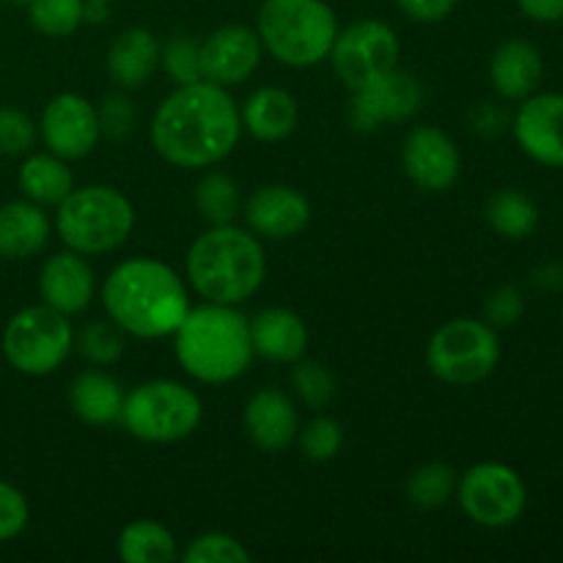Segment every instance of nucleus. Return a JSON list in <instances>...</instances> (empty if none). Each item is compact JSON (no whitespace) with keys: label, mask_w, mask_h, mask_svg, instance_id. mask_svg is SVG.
<instances>
[{"label":"nucleus","mask_w":563,"mask_h":563,"mask_svg":"<svg viewBox=\"0 0 563 563\" xmlns=\"http://www.w3.org/2000/svg\"><path fill=\"white\" fill-rule=\"evenodd\" d=\"M242 137L240 104L229 88L209 80L176 86L152 119V143L174 168H212Z\"/></svg>","instance_id":"nucleus-1"},{"label":"nucleus","mask_w":563,"mask_h":563,"mask_svg":"<svg viewBox=\"0 0 563 563\" xmlns=\"http://www.w3.org/2000/svg\"><path fill=\"white\" fill-rule=\"evenodd\" d=\"M102 306L126 335L143 341L170 339L192 308L190 286L159 258H126L102 284Z\"/></svg>","instance_id":"nucleus-2"},{"label":"nucleus","mask_w":563,"mask_h":563,"mask_svg":"<svg viewBox=\"0 0 563 563\" xmlns=\"http://www.w3.org/2000/svg\"><path fill=\"white\" fill-rule=\"evenodd\" d=\"M267 256L251 229L234 223L209 225L192 240L185 258V280L203 302L240 306L262 289Z\"/></svg>","instance_id":"nucleus-3"},{"label":"nucleus","mask_w":563,"mask_h":563,"mask_svg":"<svg viewBox=\"0 0 563 563\" xmlns=\"http://www.w3.org/2000/svg\"><path fill=\"white\" fill-rule=\"evenodd\" d=\"M174 352L187 377L201 385H229L251 368V319L236 306L201 302L174 333Z\"/></svg>","instance_id":"nucleus-4"},{"label":"nucleus","mask_w":563,"mask_h":563,"mask_svg":"<svg viewBox=\"0 0 563 563\" xmlns=\"http://www.w3.org/2000/svg\"><path fill=\"white\" fill-rule=\"evenodd\" d=\"M264 53L291 69H311L330 55L339 16L324 0H264L256 16Z\"/></svg>","instance_id":"nucleus-5"},{"label":"nucleus","mask_w":563,"mask_h":563,"mask_svg":"<svg viewBox=\"0 0 563 563\" xmlns=\"http://www.w3.org/2000/svg\"><path fill=\"white\" fill-rule=\"evenodd\" d=\"M53 225L69 251L82 256H104L130 240L135 229V207L119 187H75L55 207Z\"/></svg>","instance_id":"nucleus-6"},{"label":"nucleus","mask_w":563,"mask_h":563,"mask_svg":"<svg viewBox=\"0 0 563 563\" xmlns=\"http://www.w3.org/2000/svg\"><path fill=\"white\" fill-rule=\"evenodd\" d=\"M203 421L201 396L176 379H148L124 396L119 427L130 438L152 445L181 443Z\"/></svg>","instance_id":"nucleus-7"},{"label":"nucleus","mask_w":563,"mask_h":563,"mask_svg":"<svg viewBox=\"0 0 563 563\" xmlns=\"http://www.w3.org/2000/svg\"><path fill=\"white\" fill-rule=\"evenodd\" d=\"M500 335L487 319L456 317L440 324L427 344V366L440 383L471 388L498 368Z\"/></svg>","instance_id":"nucleus-8"},{"label":"nucleus","mask_w":563,"mask_h":563,"mask_svg":"<svg viewBox=\"0 0 563 563\" xmlns=\"http://www.w3.org/2000/svg\"><path fill=\"white\" fill-rule=\"evenodd\" d=\"M71 350H75V328L69 317L49 308L47 302L16 311L3 330L5 361L25 377H47L58 372Z\"/></svg>","instance_id":"nucleus-9"},{"label":"nucleus","mask_w":563,"mask_h":563,"mask_svg":"<svg viewBox=\"0 0 563 563\" xmlns=\"http://www.w3.org/2000/svg\"><path fill=\"white\" fill-rule=\"evenodd\" d=\"M456 500L467 520L500 531L526 515L528 487L520 473L506 462H478L456 482Z\"/></svg>","instance_id":"nucleus-10"},{"label":"nucleus","mask_w":563,"mask_h":563,"mask_svg":"<svg viewBox=\"0 0 563 563\" xmlns=\"http://www.w3.org/2000/svg\"><path fill=\"white\" fill-rule=\"evenodd\" d=\"M399 55L401 42L388 22L357 20L352 25L339 27L328 58L333 64L335 77L350 91H357V88L383 77L385 71L396 69Z\"/></svg>","instance_id":"nucleus-11"},{"label":"nucleus","mask_w":563,"mask_h":563,"mask_svg":"<svg viewBox=\"0 0 563 563\" xmlns=\"http://www.w3.org/2000/svg\"><path fill=\"white\" fill-rule=\"evenodd\" d=\"M423 104V86L405 69H390L368 86L352 91L350 124L357 132H377L385 124L410 121Z\"/></svg>","instance_id":"nucleus-12"},{"label":"nucleus","mask_w":563,"mask_h":563,"mask_svg":"<svg viewBox=\"0 0 563 563\" xmlns=\"http://www.w3.org/2000/svg\"><path fill=\"white\" fill-rule=\"evenodd\" d=\"M38 135L47 152L58 154L66 163L88 157L102 141L97 104L75 91L55 93L42 110Z\"/></svg>","instance_id":"nucleus-13"},{"label":"nucleus","mask_w":563,"mask_h":563,"mask_svg":"<svg viewBox=\"0 0 563 563\" xmlns=\"http://www.w3.org/2000/svg\"><path fill=\"white\" fill-rule=\"evenodd\" d=\"M401 168L418 190L445 192L462 174L460 146L440 126H412L401 141Z\"/></svg>","instance_id":"nucleus-14"},{"label":"nucleus","mask_w":563,"mask_h":563,"mask_svg":"<svg viewBox=\"0 0 563 563\" xmlns=\"http://www.w3.org/2000/svg\"><path fill=\"white\" fill-rule=\"evenodd\" d=\"M511 132L526 157L544 168H563V93H531L511 115Z\"/></svg>","instance_id":"nucleus-15"},{"label":"nucleus","mask_w":563,"mask_h":563,"mask_svg":"<svg viewBox=\"0 0 563 563\" xmlns=\"http://www.w3.org/2000/svg\"><path fill=\"white\" fill-rule=\"evenodd\" d=\"M198 49H201V77L223 88L251 80L264 55L256 27L240 22L220 25L198 44Z\"/></svg>","instance_id":"nucleus-16"},{"label":"nucleus","mask_w":563,"mask_h":563,"mask_svg":"<svg viewBox=\"0 0 563 563\" xmlns=\"http://www.w3.org/2000/svg\"><path fill=\"white\" fill-rule=\"evenodd\" d=\"M245 220L258 240H295L311 223V203L297 187L264 185L245 201Z\"/></svg>","instance_id":"nucleus-17"},{"label":"nucleus","mask_w":563,"mask_h":563,"mask_svg":"<svg viewBox=\"0 0 563 563\" xmlns=\"http://www.w3.org/2000/svg\"><path fill=\"white\" fill-rule=\"evenodd\" d=\"M38 295H42V302L66 317L86 311L97 295V275L88 264V256L69 247L53 253L38 273Z\"/></svg>","instance_id":"nucleus-18"},{"label":"nucleus","mask_w":563,"mask_h":563,"mask_svg":"<svg viewBox=\"0 0 563 563\" xmlns=\"http://www.w3.org/2000/svg\"><path fill=\"white\" fill-rule=\"evenodd\" d=\"M242 427L247 440L267 454H280L289 449L300 432L297 405L278 388H264L247 399L242 412Z\"/></svg>","instance_id":"nucleus-19"},{"label":"nucleus","mask_w":563,"mask_h":563,"mask_svg":"<svg viewBox=\"0 0 563 563\" xmlns=\"http://www.w3.org/2000/svg\"><path fill=\"white\" fill-rule=\"evenodd\" d=\"M542 77V49L528 38H506L489 58V86L504 102H522L537 93Z\"/></svg>","instance_id":"nucleus-20"},{"label":"nucleus","mask_w":563,"mask_h":563,"mask_svg":"<svg viewBox=\"0 0 563 563\" xmlns=\"http://www.w3.org/2000/svg\"><path fill=\"white\" fill-rule=\"evenodd\" d=\"M253 352L269 363L291 366L308 350V328L291 308H264L251 319Z\"/></svg>","instance_id":"nucleus-21"},{"label":"nucleus","mask_w":563,"mask_h":563,"mask_svg":"<svg viewBox=\"0 0 563 563\" xmlns=\"http://www.w3.org/2000/svg\"><path fill=\"white\" fill-rule=\"evenodd\" d=\"M108 75L121 91H135L159 69V42L148 27H124L108 47Z\"/></svg>","instance_id":"nucleus-22"},{"label":"nucleus","mask_w":563,"mask_h":563,"mask_svg":"<svg viewBox=\"0 0 563 563\" xmlns=\"http://www.w3.org/2000/svg\"><path fill=\"white\" fill-rule=\"evenodd\" d=\"M242 130L262 143L286 141L297 130L300 121V104L295 93L278 86H262L245 99L240 108Z\"/></svg>","instance_id":"nucleus-23"},{"label":"nucleus","mask_w":563,"mask_h":563,"mask_svg":"<svg viewBox=\"0 0 563 563\" xmlns=\"http://www.w3.org/2000/svg\"><path fill=\"white\" fill-rule=\"evenodd\" d=\"M53 223L44 207L27 201H9L0 207V256L9 262H22L47 247Z\"/></svg>","instance_id":"nucleus-24"},{"label":"nucleus","mask_w":563,"mask_h":563,"mask_svg":"<svg viewBox=\"0 0 563 563\" xmlns=\"http://www.w3.org/2000/svg\"><path fill=\"white\" fill-rule=\"evenodd\" d=\"M124 388L104 368H86L69 383V407L88 427L119 423L124 407Z\"/></svg>","instance_id":"nucleus-25"},{"label":"nucleus","mask_w":563,"mask_h":563,"mask_svg":"<svg viewBox=\"0 0 563 563\" xmlns=\"http://www.w3.org/2000/svg\"><path fill=\"white\" fill-rule=\"evenodd\" d=\"M16 185L27 201L38 207H58L75 190V176H71L69 163L58 154H27L16 170Z\"/></svg>","instance_id":"nucleus-26"},{"label":"nucleus","mask_w":563,"mask_h":563,"mask_svg":"<svg viewBox=\"0 0 563 563\" xmlns=\"http://www.w3.org/2000/svg\"><path fill=\"white\" fill-rule=\"evenodd\" d=\"M115 553L124 563H170L179 559L176 537L157 520H132L121 528Z\"/></svg>","instance_id":"nucleus-27"},{"label":"nucleus","mask_w":563,"mask_h":563,"mask_svg":"<svg viewBox=\"0 0 563 563\" xmlns=\"http://www.w3.org/2000/svg\"><path fill=\"white\" fill-rule=\"evenodd\" d=\"M487 223L504 240H528L539 229V207L528 192L504 187L487 201Z\"/></svg>","instance_id":"nucleus-28"},{"label":"nucleus","mask_w":563,"mask_h":563,"mask_svg":"<svg viewBox=\"0 0 563 563\" xmlns=\"http://www.w3.org/2000/svg\"><path fill=\"white\" fill-rule=\"evenodd\" d=\"M192 201H196L198 214L209 225H225L234 223L236 214H240L242 192L236 179H231L229 174H223V170H207L198 179Z\"/></svg>","instance_id":"nucleus-29"},{"label":"nucleus","mask_w":563,"mask_h":563,"mask_svg":"<svg viewBox=\"0 0 563 563\" xmlns=\"http://www.w3.org/2000/svg\"><path fill=\"white\" fill-rule=\"evenodd\" d=\"M456 471L445 462H427L410 473L405 484V495L418 509H443L456 495Z\"/></svg>","instance_id":"nucleus-30"},{"label":"nucleus","mask_w":563,"mask_h":563,"mask_svg":"<svg viewBox=\"0 0 563 563\" xmlns=\"http://www.w3.org/2000/svg\"><path fill=\"white\" fill-rule=\"evenodd\" d=\"M75 350L91 366H113L124 357L126 333L113 319H93L75 333Z\"/></svg>","instance_id":"nucleus-31"},{"label":"nucleus","mask_w":563,"mask_h":563,"mask_svg":"<svg viewBox=\"0 0 563 563\" xmlns=\"http://www.w3.org/2000/svg\"><path fill=\"white\" fill-rule=\"evenodd\" d=\"M27 16L42 36L64 38L86 22V0H31Z\"/></svg>","instance_id":"nucleus-32"},{"label":"nucleus","mask_w":563,"mask_h":563,"mask_svg":"<svg viewBox=\"0 0 563 563\" xmlns=\"http://www.w3.org/2000/svg\"><path fill=\"white\" fill-rule=\"evenodd\" d=\"M291 385H295L297 399L317 412H322L335 396L333 372L319 361L300 357L297 363H291Z\"/></svg>","instance_id":"nucleus-33"},{"label":"nucleus","mask_w":563,"mask_h":563,"mask_svg":"<svg viewBox=\"0 0 563 563\" xmlns=\"http://www.w3.org/2000/svg\"><path fill=\"white\" fill-rule=\"evenodd\" d=\"M179 559L185 563H251L253 555L236 537L223 531L198 533L187 548L181 550Z\"/></svg>","instance_id":"nucleus-34"},{"label":"nucleus","mask_w":563,"mask_h":563,"mask_svg":"<svg viewBox=\"0 0 563 563\" xmlns=\"http://www.w3.org/2000/svg\"><path fill=\"white\" fill-rule=\"evenodd\" d=\"M297 443L306 460L311 462H330L344 449V427L330 416H317L300 427Z\"/></svg>","instance_id":"nucleus-35"},{"label":"nucleus","mask_w":563,"mask_h":563,"mask_svg":"<svg viewBox=\"0 0 563 563\" xmlns=\"http://www.w3.org/2000/svg\"><path fill=\"white\" fill-rule=\"evenodd\" d=\"M196 38L190 36H174L165 47H159V66L165 69V75L176 82V86H185V82L203 80L201 77V49H198Z\"/></svg>","instance_id":"nucleus-36"},{"label":"nucleus","mask_w":563,"mask_h":563,"mask_svg":"<svg viewBox=\"0 0 563 563\" xmlns=\"http://www.w3.org/2000/svg\"><path fill=\"white\" fill-rule=\"evenodd\" d=\"M38 137L36 121L16 108H0V157H22Z\"/></svg>","instance_id":"nucleus-37"},{"label":"nucleus","mask_w":563,"mask_h":563,"mask_svg":"<svg viewBox=\"0 0 563 563\" xmlns=\"http://www.w3.org/2000/svg\"><path fill=\"white\" fill-rule=\"evenodd\" d=\"M522 317H526V295L517 286L504 284L489 291L487 302H484V319L495 330L515 328Z\"/></svg>","instance_id":"nucleus-38"},{"label":"nucleus","mask_w":563,"mask_h":563,"mask_svg":"<svg viewBox=\"0 0 563 563\" xmlns=\"http://www.w3.org/2000/svg\"><path fill=\"white\" fill-rule=\"evenodd\" d=\"M99 113V126H102V135L113 137V141H121V137L132 135L137 124V113L135 104L126 99L124 91L108 93L102 99V104L97 108Z\"/></svg>","instance_id":"nucleus-39"},{"label":"nucleus","mask_w":563,"mask_h":563,"mask_svg":"<svg viewBox=\"0 0 563 563\" xmlns=\"http://www.w3.org/2000/svg\"><path fill=\"white\" fill-rule=\"evenodd\" d=\"M31 520L27 498L11 482L0 478V542H11L20 537Z\"/></svg>","instance_id":"nucleus-40"},{"label":"nucleus","mask_w":563,"mask_h":563,"mask_svg":"<svg viewBox=\"0 0 563 563\" xmlns=\"http://www.w3.org/2000/svg\"><path fill=\"white\" fill-rule=\"evenodd\" d=\"M394 3L399 5L401 14L410 16L412 22L432 25V22L449 20L460 0H394Z\"/></svg>","instance_id":"nucleus-41"},{"label":"nucleus","mask_w":563,"mask_h":563,"mask_svg":"<svg viewBox=\"0 0 563 563\" xmlns=\"http://www.w3.org/2000/svg\"><path fill=\"white\" fill-rule=\"evenodd\" d=\"M511 124V119L506 115L504 108H498L495 102H478L471 110V130L478 132L484 137H495Z\"/></svg>","instance_id":"nucleus-42"},{"label":"nucleus","mask_w":563,"mask_h":563,"mask_svg":"<svg viewBox=\"0 0 563 563\" xmlns=\"http://www.w3.org/2000/svg\"><path fill=\"white\" fill-rule=\"evenodd\" d=\"M522 14L539 25H553L563 20V0H517Z\"/></svg>","instance_id":"nucleus-43"},{"label":"nucleus","mask_w":563,"mask_h":563,"mask_svg":"<svg viewBox=\"0 0 563 563\" xmlns=\"http://www.w3.org/2000/svg\"><path fill=\"white\" fill-rule=\"evenodd\" d=\"M533 284L539 286V289L544 291H559L563 286V267L555 262H548V264H539L537 269H533Z\"/></svg>","instance_id":"nucleus-44"},{"label":"nucleus","mask_w":563,"mask_h":563,"mask_svg":"<svg viewBox=\"0 0 563 563\" xmlns=\"http://www.w3.org/2000/svg\"><path fill=\"white\" fill-rule=\"evenodd\" d=\"M108 5L102 0H86V22H104L108 20Z\"/></svg>","instance_id":"nucleus-45"},{"label":"nucleus","mask_w":563,"mask_h":563,"mask_svg":"<svg viewBox=\"0 0 563 563\" xmlns=\"http://www.w3.org/2000/svg\"><path fill=\"white\" fill-rule=\"evenodd\" d=\"M9 3H22V5H27V3H31V0H9Z\"/></svg>","instance_id":"nucleus-46"},{"label":"nucleus","mask_w":563,"mask_h":563,"mask_svg":"<svg viewBox=\"0 0 563 563\" xmlns=\"http://www.w3.org/2000/svg\"><path fill=\"white\" fill-rule=\"evenodd\" d=\"M102 3H115V0H102Z\"/></svg>","instance_id":"nucleus-47"}]
</instances>
